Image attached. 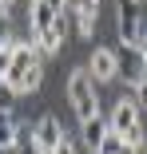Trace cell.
Listing matches in <instances>:
<instances>
[{"mask_svg": "<svg viewBox=\"0 0 147 154\" xmlns=\"http://www.w3.org/2000/svg\"><path fill=\"white\" fill-rule=\"evenodd\" d=\"M44 63H48V59L36 51L32 40H12V67H8L4 83L16 91L20 99L36 95V91L44 87Z\"/></svg>", "mask_w": 147, "mask_h": 154, "instance_id": "cell-1", "label": "cell"}, {"mask_svg": "<svg viewBox=\"0 0 147 154\" xmlns=\"http://www.w3.org/2000/svg\"><path fill=\"white\" fill-rule=\"evenodd\" d=\"M64 95H68V107H72L76 122H87V119L103 115V111H100V95H96V79L87 75V67L68 71V79H64Z\"/></svg>", "mask_w": 147, "mask_h": 154, "instance_id": "cell-2", "label": "cell"}, {"mask_svg": "<svg viewBox=\"0 0 147 154\" xmlns=\"http://www.w3.org/2000/svg\"><path fill=\"white\" fill-rule=\"evenodd\" d=\"M107 122H111V131L119 134V138H123L131 150H143V146H147V138H143V122H139V103H135V95L115 99V107H111Z\"/></svg>", "mask_w": 147, "mask_h": 154, "instance_id": "cell-3", "label": "cell"}, {"mask_svg": "<svg viewBox=\"0 0 147 154\" xmlns=\"http://www.w3.org/2000/svg\"><path fill=\"white\" fill-rule=\"evenodd\" d=\"M143 0H115V32L123 48H139L143 36Z\"/></svg>", "mask_w": 147, "mask_h": 154, "instance_id": "cell-4", "label": "cell"}, {"mask_svg": "<svg viewBox=\"0 0 147 154\" xmlns=\"http://www.w3.org/2000/svg\"><path fill=\"white\" fill-rule=\"evenodd\" d=\"M32 134H36V142H40V150H44V154H52L56 146H60V142L68 138V131H64V122L56 119L52 111H40V115L32 119Z\"/></svg>", "mask_w": 147, "mask_h": 154, "instance_id": "cell-5", "label": "cell"}, {"mask_svg": "<svg viewBox=\"0 0 147 154\" xmlns=\"http://www.w3.org/2000/svg\"><path fill=\"white\" fill-rule=\"evenodd\" d=\"M87 75H92L96 83H111V79H119V51L100 44L92 55H87Z\"/></svg>", "mask_w": 147, "mask_h": 154, "instance_id": "cell-6", "label": "cell"}, {"mask_svg": "<svg viewBox=\"0 0 147 154\" xmlns=\"http://www.w3.org/2000/svg\"><path fill=\"white\" fill-rule=\"evenodd\" d=\"M100 4H103V0H72V4H68V20L76 24V36H80V40H87V36L96 32Z\"/></svg>", "mask_w": 147, "mask_h": 154, "instance_id": "cell-7", "label": "cell"}, {"mask_svg": "<svg viewBox=\"0 0 147 154\" xmlns=\"http://www.w3.org/2000/svg\"><path fill=\"white\" fill-rule=\"evenodd\" d=\"M60 20H64V12H56L48 0H28V28H32V36L52 32Z\"/></svg>", "mask_w": 147, "mask_h": 154, "instance_id": "cell-8", "label": "cell"}, {"mask_svg": "<svg viewBox=\"0 0 147 154\" xmlns=\"http://www.w3.org/2000/svg\"><path fill=\"white\" fill-rule=\"evenodd\" d=\"M68 32H72V20H68V12H64V20L52 28V32H44V36H32V44H36V51L44 55V59H52V55H60L64 51V44H68Z\"/></svg>", "mask_w": 147, "mask_h": 154, "instance_id": "cell-9", "label": "cell"}, {"mask_svg": "<svg viewBox=\"0 0 147 154\" xmlns=\"http://www.w3.org/2000/svg\"><path fill=\"white\" fill-rule=\"evenodd\" d=\"M107 131H111V122H107V115H96V119H87V122H80V146H83V150H92V154H100V146H103Z\"/></svg>", "mask_w": 147, "mask_h": 154, "instance_id": "cell-10", "label": "cell"}, {"mask_svg": "<svg viewBox=\"0 0 147 154\" xmlns=\"http://www.w3.org/2000/svg\"><path fill=\"white\" fill-rule=\"evenodd\" d=\"M119 79H123L131 91L143 83V55H139L135 48H123V51H119Z\"/></svg>", "mask_w": 147, "mask_h": 154, "instance_id": "cell-11", "label": "cell"}, {"mask_svg": "<svg viewBox=\"0 0 147 154\" xmlns=\"http://www.w3.org/2000/svg\"><path fill=\"white\" fill-rule=\"evenodd\" d=\"M127 150V142L115 134V131H107V138H103V146H100V154H123Z\"/></svg>", "mask_w": 147, "mask_h": 154, "instance_id": "cell-12", "label": "cell"}, {"mask_svg": "<svg viewBox=\"0 0 147 154\" xmlns=\"http://www.w3.org/2000/svg\"><path fill=\"white\" fill-rule=\"evenodd\" d=\"M16 99H20V95H16V91H12L4 79H0V111H8V115H12V111H16Z\"/></svg>", "mask_w": 147, "mask_h": 154, "instance_id": "cell-13", "label": "cell"}, {"mask_svg": "<svg viewBox=\"0 0 147 154\" xmlns=\"http://www.w3.org/2000/svg\"><path fill=\"white\" fill-rule=\"evenodd\" d=\"M52 154H80V142H76V138H64V142L56 146Z\"/></svg>", "mask_w": 147, "mask_h": 154, "instance_id": "cell-14", "label": "cell"}, {"mask_svg": "<svg viewBox=\"0 0 147 154\" xmlns=\"http://www.w3.org/2000/svg\"><path fill=\"white\" fill-rule=\"evenodd\" d=\"M12 44V32H8V16H0V51Z\"/></svg>", "mask_w": 147, "mask_h": 154, "instance_id": "cell-15", "label": "cell"}, {"mask_svg": "<svg viewBox=\"0 0 147 154\" xmlns=\"http://www.w3.org/2000/svg\"><path fill=\"white\" fill-rule=\"evenodd\" d=\"M135 103H139V111H147V79L135 87Z\"/></svg>", "mask_w": 147, "mask_h": 154, "instance_id": "cell-16", "label": "cell"}, {"mask_svg": "<svg viewBox=\"0 0 147 154\" xmlns=\"http://www.w3.org/2000/svg\"><path fill=\"white\" fill-rule=\"evenodd\" d=\"M48 4H52L56 12H68V4H72V0H48Z\"/></svg>", "mask_w": 147, "mask_h": 154, "instance_id": "cell-17", "label": "cell"}, {"mask_svg": "<svg viewBox=\"0 0 147 154\" xmlns=\"http://www.w3.org/2000/svg\"><path fill=\"white\" fill-rule=\"evenodd\" d=\"M139 154H147V146H143V150H139Z\"/></svg>", "mask_w": 147, "mask_h": 154, "instance_id": "cell-18", "label": "cell"}, {"mask_svg": "<svg viewBox=\"0 0 147 154\" xmlns=\"http://www.w3.org/2000/svg\"><path fill=\"white\" fill-rule=\"evenodd\" d=\"M143 4H147V0H143Z\"/></svg>", "mask_w": 147, "mask_h": 154, "instance_id": "cell-19", "label": "cell"}]
</instances>
